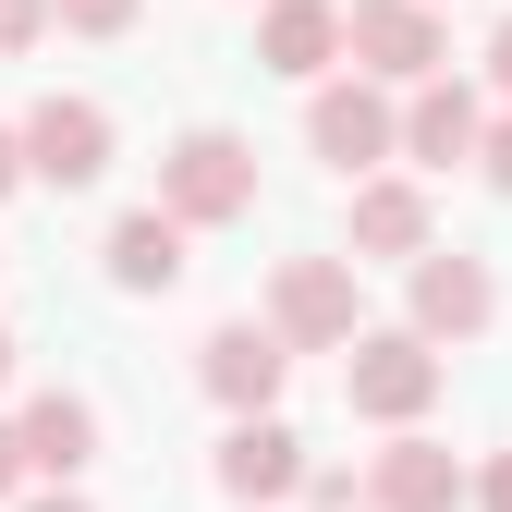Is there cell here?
I'll return each instance as SVG.
<instances>
[{"label": "cell", "instance_id": "obj_1", "mask_svg": "<svg viewBox=\"0 0 512 512\" xmlns=\"http://www.w3.org/2000/svg\"><path fill=\"white\" fill-rule=\"evenodd\" d=\"M342 391H354V415H378V427H403V415H427V403H439V354H427L415 330H378V342H354V366H342Z\"/></svg>", "mask_w": 512, "mask_h": 512}, {"label": "cell", "instance_id": "obj_2", "mask_svg": "<svg viewBox=\"0 0 512 512\" xmlns=\"http://www.w3.org/2000/svg\"><path fill=\"white\" fill-rule=\"evenodd\" d=\"M159 196H171L183 220H244V208H256V147H244V135H183L171 171H159Z\"/></svg>", "mask_w": 512, "mask_h": 512}, {"label": "cell", "instance_id": "obj_3", "mask_svg": "<svg viewBox=\"0 0 512 512\" xmlns=\"http://www.w3.org/2000/svg\"><path fill=\"white\" fill-rule=\"evenodd\" d=\"M25 171H37V183H98V171H110V110H98V98H37Z\"/></svg>", "mask_w": 512, "mask_h": 512}, {"label": "cell", "instance_id": "obj_4", "mask_svg": "<svg viewBox=\"0 0 512 512\" xmlns=\"http://www.w3.org/2000/svg\"><path fill=\"white\" fill-rule=\"evenodd\" d=\"M305 147L330 159V171H366V159H391V147H403V122H391V98H378V86H317Z\"/></svg>", "mask_w": 512, "mask_h": 512}, {"label": "cell", "instance_id": "obj_5", "mask_svg": "<svg viewBox=\"0 0 512 512\" xmlns=\"http://www.w3.org/2000/svg\"><path fill=\"white\" fill-rule=\"evenodd\" d=\"M354 49H366V74H391V86H427L439 74V13L427 0H354Z\"/></svg>", "mask_w": 512, "mask_h": 512}, {"label": "cell", "instance_id": "obj_6", "mask_svg": "<svg viewBox=\"0 0 512 512\" xmlns=\"http://www.w3.org/2000/svg\"><path fill=\"white\" fill-rule=\"evenodd\" d=\"M269 330L281 342H354V269H342V256H293Z\"/></svg>", "mask_w": 512, "mask_h": 512}, {"label": "cell", "instance_id": "obj_7", "mask_svg": "<svg viewBox=\"0 0 512 512\" xmlns=\"http://www.w3.org/2000/svg\"><path fill=\"white\" fill-rule=\"evenodd\" d=\"M366 500H378V512H464V464L439 452V439H391Z\"/></svg>", "mask_w": 512, "mask_h": 512}, {"label": "cell", "instance_id": "obj_8", "mask_svg": "<svg viewBox=\"0 0 512 512\" xmlns=\"http://www.w3.org/2000/svg\"><path fill=\"white\" fill-rule=\"evenodd\" d=\"M220 488H232V500H293V488H305V452H293V427L244 415V427L220 439Z\"/></svg>", "mask_w": 512, "mask_h": 512}, {"label": "cell", "instance_id": "obj_9", "mask_svg": "<svg viewBox=\"0 0 512 512\" xmlns=\"http://www.w3.org/2000/svg\"><path fill=\"white\" fill-rule=\"evenodd\" d=\"M183 232H196L183 208H135V220L110 232V281H122V293H171V281H183Z\"/></svg>", "mask_w": 512, "mask_h": 512}, {"label": "cell", "instance_id": "obj_10", "mask_svg": "<svg viewBox=\"0 0 512 512\" xmlns=\"http://www.w3.org/2000/svg\"><path fill=\"white\" fill-rule=\"evenodd\" d=\"M488 269H476V256H427V269H415V330H439V342H464V330H488Z\"/></svg>", "mask_w": 512, "mask_h": 512}, {"label": "cell", "instance_id": "obj_11", "mask_svg": "<svg viewBox=\"0 0 512 512\" xmlns=\"http://www.w3.org/2000/svg\"><path fill=\"white\" fill-rule=\"evenodd\" d=\"M403 147H415L427 171H452V159H476V147H488V122H476V98H464V86H439V74H427V86H415V110H403Z\"/></svg>", "mask_w": 512, "mask_h": 512}, {"label": "cell", "instance_id": "obj_12", "mask_svg": "<svg viewBox=\"0 0 512 512\" xmlns=\"http://www.w3.org/2000/svg\"><path fill=\"white\" fill-rule=\"evenodd\" d=\"M281 366H293V354H281V330H220V342H208V391H220L232 415H269Z\"/></svg>", "mask_w": 512, "mask_h": 512}, {"label": "cell", "instance_id": "obj_13", "mask_svg": "<svg viewBox=\"0 0 512 512\" xmlns=\"http://www.w3.org/2000/svg\"><path fill=\"white\" fill-rule=\"evenodd\" d=\"M342 37H354V25L330 13V0H281L256 49H269V74H330V49H342Z\"/></svg>", "mask_w": 512, "mask_h": 512}, {"label": "cell", "instance_id": "obj_14", "mask_svg": "<svg viewBox=\"0 0 512 512\" xmlns=\"http://www.w3.org/2000/svg\"><path fill=\"white\" fill-rule=\"evenodd\" d=\"M86 452H98V415H86L74 391H49V403H25V464H37V476H74Z\"/></svg>", "mask_w": 512, "mask_h": 512}, {"label": "cell", "instance_id": "obj_15", "mask_svg": "<svg viewBox=\"0 0 512 512\" xmlns=\"http://www.w3.org/2000/svg\"><path fill=\"white\" fill-rule=\"evenodd\" d=\"M354 244L366 256H415L427 244V196H415V183H366V196H354Z\"/></svg>", "mask_w": 512, "mask_h": 512}, {"label": "cell", "instance_id": "obj_16", "mask_svg": "<svg viewBox=\"0 0 512 512\" xmlns=\"http://www.w3.org/2000/svg\"><path fill=\"white\" fill-rule=\"evenodd\" d=\"M49 13L74 25V37H122V25H135V0H49Z\"/></svg>", "mask_w": 512, "mask_h": 512}, {"label": "cell", "instance_id": "obj_17", "mask_svg": "<svg viewBox=\"0 0 512 512\" xmlns=\"http://www.w3.org/2000/svg\"><path fill=\"white\" fill-rule=\"evenodd\" d=\"M37 25H49V0H0V49H25Z\"/></svg>", "mask_w": 512, "mask_h": 512}, {"label": "cell", "instance_id": "obj_18", "mask_svg": "<svg viewBox=\"0 0 512 512\" xmlns=\"http://www.w3.org/2000/svg\"><path fill=\"white\" fill-rule=\"evenodd\" d=\"M488 183H500V196H512V122H500V135H488Z\"/></svg>", "mask_w": 512, "mask_h": 512}, {"label": "cell", "instance_id": "obj_19", "mask_svg": "<svg viewBox=\"0 0 512 512\" xmlns=\"http://www.w3.org/2000/svg\"><path fill=\"white\" fill-rule=\"evenodd\" d=\"M488 74H500V98H512V13H500V37H488Z\"/></svg>", "mask_w": 512, "mask_h": 512}, {"label": "cell", "instance_id": "obj_20", "mask_svg": "<svg viewBox=\"0 0 512 512\" xmlns=\"http://www.w3.org/2000/svg\"><path fill=\"white\" fill-rule=\"evenodd\" d=\"M476 500H488V512H512V452L488 464V488H476Z\"/></svg>", "mask_w": 512, "mask_h": 512}, {"label": "cell", "instance_id": "obj_21", "mask_svg": "<svg viewBox=\"0 0 512 512\" xmlns=\"http://www.w3.org/2000/svg\"><path fill=\"white\" fill-rule=\"evenodd\" d=\"M25 476V427H0V488H13Z\"/></svg>", "mask_w": 512, "mask_h": 512}, {"label": "cell", "instance_id": "obj_22", "mask_svg": "<svg viewBox=\"0 0 512 512\" xmlns=\"http://www.w3.org/2000/svg\"><path fill=\"white\" fill-rule=\"evenodd\" d=\"M13 171H25V135H0V183H13Z\"/></svg>", "mask_w": 512, "mask_h": 512}, {"label": "cell", "instance_id": "obj_23", "mask_svg": "<svg viewBox=\"0 0 512 512\" xmlns=\"http://www.w3.org/2000/svg\"><path fill=\"white\" fill-rule=\"evenodd\" d=\"M37 512H86V500H37Z\"/></svg>", "mask_w": 512, "mask_h": 512}, {"label": "cell", "instance_id": "obj_24", "mask_svg": "<svg viewBox=\"0 0 512 512\" xmlns=\"http://www.w3.org/2000/svg\"><path fill=\"white\" fill-rule=\"evenodd\" d=\"M0 366H13V342H0Z\"/></svg>", "mask_w": 512, "mask_h": 512}]
</instances>
